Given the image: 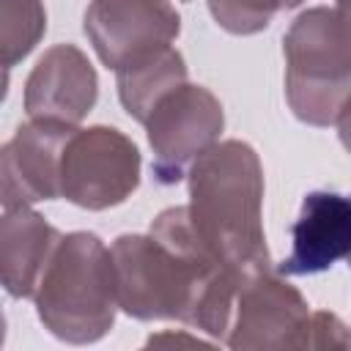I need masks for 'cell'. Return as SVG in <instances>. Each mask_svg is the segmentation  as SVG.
Wrapping results in <instances>:
<instances>
[{
	"mask_svg": "<svg viewBox=\"0 0 351 351\" xmlns=\"http://www.w3.org/2000/svg\"><path fill=\"white\" fill-rule=\"evenodd\" d=\"M307 348H351V332L335 313H313Z\"/></svg>",
	"mask_w": 351,
	"mask_h": 351,
	"instance_id": "cell-15",
	"label": "cell"
},
{
	"mask_svg": "<svg viewBox=\"0 0 351 351\" xmlns=\"http://www.w3.org/2000/svg\"><path fill=\"white\" fill-rule=\"evenodd\" d=\"M291 241L293 247L280 263V274H318L337 261H351V195L310 192L291 225Z\"/></svg>",
	"mask_w": 351,
	"mask_h": 351,
	"instance_id": "cell-10",
	"label": "cell"
},
{
	"mask_svg": "<svg viewBox=\"0 0 351 351\" xmlns=\"http://www.w3.org/2000/svg\"><path fill=\"white\" fill-rule=\"evenodd\" d=\"M261 206L263 167L250 143H214L192 162L189 219L208 250L241 274L271 269Z\"/></svg>",
	"mask_w": 351,
	"mask_h": 351,
	"instance_id": "cell-1",
	"label": "cell"
},
{
	"mask_svg": "<svg viewBox=\"0 0 351 351\" xmlns=\"http://www.w3.org/2000/svg\"><path fill=\"white\" fill-rule=\"evenodd\" d=\"M302 0H208L217 25L233 36H252L269 27L280 8H296Z\"/></svg>",
	"mask_w": 351,
	"mask_h": 351,
	"instance_id": "cell-14",
	"label": "cell"
},
{
	"mask_svg": "<svg viewBox=\"0 0 351 351\" xmlns=\"http://www.w3.org/2000/svg\"><path fill=\"white\" fill-rule=\"evenodd\" d=\"M99 77L74 44L49 47L25 82V110L33 121L77 126L96 104Z\"/></svg>",
	"mask_w": 351,
	"mask_h": 351,
	"instance_id": "cell-9",
	"label": "cell"
},
{
	"mask_svg": "<svg viewBox=\"0 0 351 351\" xmlns=\"http://www.w3.org/2000/svg\"><path fill=\"white\" fill-rule=\"evenodd\" d=\"M47 30L41 0H0V52L5 71L33 52Z\"/></svg>",
	"mask_w": 351,
	"mask_h": 351,
	"instance_id": "cell-13",
	"label": "cell"
},
{
	"mask_svg": "<svg viewBox=\"0 0 351 351\" xmlns=\"http://www.w3.org/2000/svg\"><path fill=\"white\" fill-rule=\"evenodd\" d=\"M337 134H340V143L346 145V151L351 154V96L346 99V104L340 107V112H337Z\"/></svg>",
	"mask_w": 351,
	"mask_h": 351,
	"instance_id": "cell-16",
	"label": "cell"
},
{
	"mask_svg": "<svg viewBox=\"0 0 351 351\" xmlns=\"http://www.w3.org/2000/svg\"><path fill=\"white\" fill-rule=\"evenodd\" d=\"M74 126L55 121H27L0 151V200L3 208H22L38 200L60 197L63 148Z\"/></svg>",
	"mask_w": 351,
	"mask_h": 351,
	"instance_id": "cell-8",
	"label": "cell"
},
{
	"mask_svg": "<svg viewBox=\"0 0 351 351\" xmlns=\"http://www.w3.org/2000/svg\"><path fill=\"white\" fill-rule=\"evenodd\" d=\"M285 99L310 126H329L351 96V8L302 11L282 36Z\"/></svg>",
	"mask_w": 351,
	"mask_h": 351,
	"instance_id": "cell-3",
	"label": "cell"
},
{
	"mask_svg": "<svg viewBox=\"0 0 351 351\" xmlns=\"http://www.w3.org/2000/svg\"><path fill=\"white\" fill-rule=\"evenodd\" d=\"M140 184V151L115 126L74 129L63 148L60 197L104 211L121 206Z\"/></svg>",
	"mask_w": 351,
	"mask_h": 351,
	"instance_id": "cell-4",
	"label": "cell"
},
{
	"mask_svg": "<svg viewBox=\"0 0 351 351\" xmlns=\"http://www.w3.org/2000/svg\"><path fill=\"white\" fill-rule=\"evenodd\" d=\"M337 5H348L351 8V0H337Z\"/></svg>",
	"mask_w": 351,
	"mask_h": 351,
	"instance_id": "cell-18",
	"label": "cell"
},
{
	"mask_svg": "<svg viewBox=\"0 0 351 351\" xmlns=\"http://www.w3.org/2000/svg\"><path fill=\"white\" fill-rule=\"evenodd\" d=\"M310 318L304 296L274 269H266L241 282L225 343L233 351L307 348Z\"/></svg>",
	"mask_w": 351,
	"mask_h": 351,
	"instance_id": "cell-6",
	"label": "cell"
},
{
	"mask_svg": "<svg viewBox=\"0 0 351 351\" xmlns=\"http://www.w3.org/2000/svg\"><path fill=\"white\" fill-rule=\"evenodd\" d=\"M82 27L99 60L118 71L167 49L181 33V16L170 0H90Z\"/></svg>",
	"mask_w": 351,
	"mask_h": 351,
	"instance_id": "cell-7",
	"label": "cell"
},
{
	"mask_svg": "<svg viewBox=\"0 0 351 351\" xmlns=\"http://www.w3.org/2000/svg\"><path fill=\"white\" fill-rule=\"evenodd\" d=\"M36 313L41 324L71 346L101 340L112 324L118 304L112 252L96 233H69L52 252L38 285Z\"/></svg>",
	"mask_w": 351,
	"mask_h": 351,
	"instance_id": "cell-2",
	"label": "cell"
},
{
	"mask_svg": "<svg viewBox=\"0 0 351 351\" xmlns=\"http://www.w3.org/2000/svg\"><path fill=\"white\" fill-rule=\"evenodd\" d=\"M115 80H118V99L123 110L137 123H145L154 104L165 93L186 82V63L176 47H167L118 69Z\"/></svg>",
	"mask_w": 351,
	"mask_h": 351,
	"instance_id": "cell-12",
	"label": "cell"
},
{
	"mask_svg": "<svg viewBox=\"0 0 351 351\" xmlns=\"http://www.w3.org/2000/svg\"><path fill=\"white\" fill-rule=\"evenodd\" d=\"M60 239V230L30 206L5 208L0 219V280L8 296L27 299L36 293Z\"/></svg>",
	"mask_w": 351,
	"mask_h": 351,
	"instance_id": "cell-11",
	"label": "cell"
},
{
	"mask_svg": "<svg viewBox=\"0 0 351 351\" xmlns=\"http://www.w3.org/2000/svg\"><path fill=\"white\" fill-rule=\"evenodd\" d=\"M162 343H176V346H203L200 340L195 337H181V335H159V337H151L148 346H162Z\"/></svg>",
	"mask_w": 351,
	"mask_h": 351,
	"instance_id": "cell-17",
	"label": "cell"
},
{
	"mask_svg": "<svg viewBox=\"0 0 351 351\" xmlns=\"http://www.w3.org/2000/svg\"><path fill=\"white\" fill-rule=\"evenodd\" d=\"M143 126L148 129L154 151V176L159 184L170 186L178 184L192 162L217 143L225 126V112L208 88L184 82L154 104Z\"/></svg>",
	"mask_w": 351,
	"mask_h": 351,
	"instance_id": "cell-5",
	"label": "cell"
}]
</instances>
